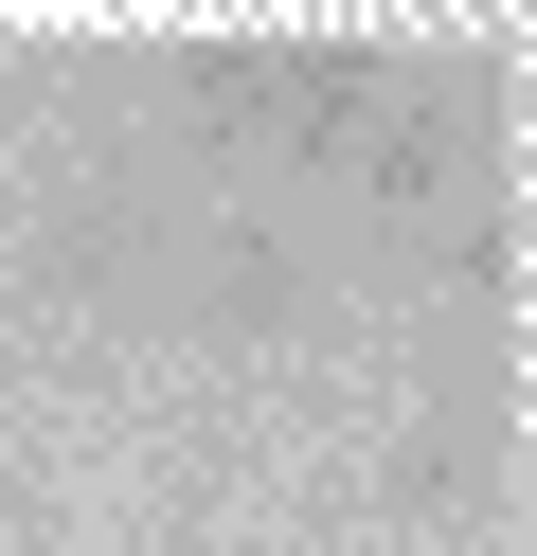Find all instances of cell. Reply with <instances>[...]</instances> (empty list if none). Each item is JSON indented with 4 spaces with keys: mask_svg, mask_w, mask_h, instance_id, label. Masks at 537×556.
<instances>
[{
    "mask_svg": "<svg viewBox=\"0 0 537 556\" xmlns=\"http://www.w3.org/2000/svg\"><path fill=\"white\" fill-rule=\"evenodd\" d=\"M376 520H412V539H465V520L501 503V395L484 377H448V413H412V431L376 448V484H358Z\"/></svg>",
    "mask_w": 537,
    "mask_h": 556,
    "instance_id": "obj_1",
    "label": "cell"
},
{
    "mask_svg": "<svg viewBox=\"0 0 537 556\" xmlns=\"http://www.w3.org/2000/svg\"><path fill=\"white\" fill-rule=\"evenodd\" d=\"M305 305H322V269H305V252H269V233H215V252H197V324H251V341H286Z\"/></svg>",
    "mask_w": 537,
    "mask_h": 556,
    "instance_id": "obj_2",
    "label": "cell"
}]
</instances>
